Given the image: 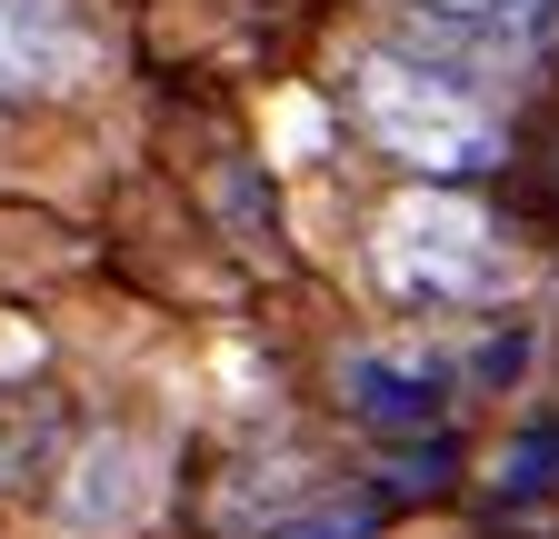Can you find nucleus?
<instances>
[{
    "label": "nucleus",
    "mask_w": 559,
    "mask_h": 539,
    "mask_svg": "<svg viewBox=\"0 0 559 539\" xmlns=\"http://www.w3.org/2000/svg\"><path fill=\"white\" fill-rule=\"evenodd\" d=\"M349 110H360V130H370L390 160L430 170V180L500 170V151H510V130H500V110H489V91L460 81L450 60H409V50L349 60Z\"/></svg>",
    "instance_id": "nucleus-1"
},
{
    "label": "nucleus",
    "mask_w": 559,
    "mask_h": 539,
    "mask_svg": "<svg viewBox=\"0 0 559 539\" xmlns=\"http://www.w3.org/2000/svg\"><path fill=\"white\" fill-rule=\"evenodd\" d=\"M370 260H380V290L409 300V310H469V300H489L510 280V250L489 230V211H469L450 190L390 200L380 230H370Z\"/></svg>",
    "instance_id": "nucleus-2"
},
{
    "label": "nucleus",
    "mask_w": 559,
    "mask_h": 539,
    "mask_svg": "<svg viewBox=\"0 0 559 539\" xmlns=\"http://www.w3.org/2000/svg\"><path fill=\"white\" fill-rule=\"evenodd\" d=\"M81 11L70 0H0V100H40L81 71Z\"/></svg>",
    "instance_id": "nucleus-4"
},
{
    "label": "nucleus",
    "mask_w": 559,
    "mask_h": 539,
    "mask_svg": "<svg viewBox=\"0 0 559 539\" xmlns=\"http://www.w3.org/2000/svg\"><path fill=\"white\" fill-rule=\"evenodd\" d=\"M340 399H349V420H370V430H440L450 420V360L349 350L340 360Z\"/></svg>",
    "instance_id": "nucleus-3"
},
{
    "label": "nucleus",
    "mask_w": 559,
    "mask_h": 539,
    "mask_svg": "<svg viewBox=\"0 0 559 539\" xmlns=\"http://www.w3.org/2000/svg\"><path fill=\"white\" fill-rule=\"evenodd\" d=\"M151 490H160V469H151L140 440H91L81 469L60 480V519L70 529H130L140 510H151Z\"/></svg>",
    "instance_id": "nucleus-5"
},
{
    "label": "nucleus",
    "mask_w": 559,
    "mask_h": 539,
    "mask_svg": "<svg viewBox=\"0 0 559 539\" xmlns=\"http://www.w3.org/2000/svg\"><path fill=\"white\" fill-rule=\"evenodd\" d=\"M500 490H510V500H539V490H559V430H530V440L510 450Z\"/></svg>",
    "instance_id": "nucleus-7"
},
{
    "label": "nucleus",
    "mask_w": 559,
    "mask_h": 539,
    "mask_svg": "<svg viewBox=\"0 0 559 539\" xmlns=\"http://www.w3.org/2000/svg\"><path fill=\"white\" fill-rule=\"evenodd\" d=\"M390 500H400V490H330V500L290 510L270 539H370V529L390 519Z\"/></svg>",
    "instance_id": "nucleus-6"
},
{
    "label": "nucleus",
    "mask_w": 559,
    "mask_h": 539,
    "mask_svg": "<svg viewBox=\"0 0 559 539\" xmlns=\"http://www.w3.org/2000/svg\"><path fill=\"white\" fill-rule=\"evenodd\" d=\"M419 11H440V21H479V31H520V21H539L549 11V0H419Z\"/></svg>",
    "instance_id": "nucleus-8"
}]
</instances>
